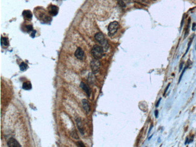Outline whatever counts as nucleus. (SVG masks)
Instances as JSON below:
<instances>
[{
  "label": "nucleus",
  "mask_w": 196,
  "mask_h": 147,
  "mask_svg": "<svg viewBox=\"0 0 196 147\" xmlns=\"http://www.w3.org/2000/svg\"><path fill=\"white\" fill-rule=\"evenodd\" d=\"M95 39L97 41L101 44V46L102 47L104 51H106L109 48V44L107 41V40L105 39L103 34L102 33H97L95 35Z\"/></svg>",
  "instance_id": "f257e3e1"
},
{
  "label": "nucleus",
  "mask_w": 196,
  "mask_h": 147,
  "mask_svg": "<svg viewBox=\"0 0 196 147\" xmlns=\"http://www.w3.org/2000/svg\"><path fill=\"white\" fill-rule=\"evenodd\" d=\"M91 54L94 59L99 60L102 59L104 55V50L101 46L94 45L91 49Z\"/></svg>",
  "instance_id": "f03ea898"
},
{
  "label": "nucleus",
  "mask_w": 196,
  "mask_h": 147,
  "mask_svg": "<svg viewBox=\"0 0 196 147\" xmlns=\"http://www.w3.org/2000/svg\"><path fill=\"white\" fill-rule=\"evenodd\" d=\"M119 28V24L117 21L110 22L108 26V33L109 36H112L116 33Z\"/></svg>",
  "instance_id": "7ed1b4c3"
},
{
  "label": "nucleus",
  "mask_w": 196,
  "mask_h": 147,
  "mask_svg": "<svg viewBox=\"0 0 196 147\" xmlns=\"http://www.w3.org/2000/svg\"><path fill=\"white\" fill-rule=\"evenodd\" d=\"M90 68H91L93 74L98 73L100 68V62L97 59H94L90 62Z\"/></svg>",
  "instance_id": "20e7f679"
},
{
  "label": "nucleus",
  "mask_w": 196,
  "mask_h": 147,
  "mask_svg": "<svg viewBox=\"0 0 196 147\" xmlns=\"http://www.w3.org/2000/svg\"><path fill=\"white\" fill-rule=\"evenodd\" d=\"M75 56L79 60H83L84 57V53L81 48H77L75 52Z\"/></svg>",
  "instance_id": "39448f33"
},
{
  "label": "nucleus",
  "mask_w": 196,
  "mask_h": 147,
  "mask_svg": "<svg viewBox=\"0 0 196 147\" xmlns=\"http://www.w3.org/2000/svg\"><path fill=\"white\" fill-rule=\"evenodd\" d=\"M7 145L9 147H21L18 142L14 138H11L7 142Z\"/></svg>",
  "instance_id": "423d86ee"
},
{
  "label": "nucleus",
  "mask_w": 196,
  "mask_h": 147,
  "mask_svg": "<svg viewBox=\"0 0 196 147\" xmlns=\"http://www.w3.org/2000/svg\"><path fill=\"white\" fill-rule=\"evenodd\" d=\"M59 12V9L57 6H54V5H51V6L49 8V15H51V16H56L57 15Z\"/></svg>",
  "instance_id": "0eeeda50"
},
{
  "label": "nucleus",
  "mask_w": 196,
  "mask_h": 147,
  "mask_svg": "<svg viewBox=\"0 0 196 147\" xmlns=\"http://www.w3.org/2000/svg\"><path fill=\"white\" fill-rule=\"evenodd\" d=\"M80 88H81L84 91V92H86V94L88 96V97H89L90 95V92H90V89L89 86L83 82H81V83H80Z\"/></svg>",
  "instance_id": "6e6552de"
},
{
  "label": "nucleus",
  "mask_w": 196,
  "mask_h": 147,
  "mask_svg": "<svg viewBox=\"0 0 196 147\" xmlns=\"http://www.w3.org/2000/svg\"><path fill=\"white\" fill-rule=\"evenodd\" d=\"M82 105L83 108L86 114H89L90 112V105L88 103V101L86 100H82Z\"/></svg>",
  "instance_id": "1a4fd4ad"
},
{
  "label": "nucleus",
  "mask_w": 196,
  "mask_h": 147,
  "mask_svg": "<svg viewBox=\"0 0 196 147\" xmlns=\"http://www.w3.org/2000/svg\"><path fill=\"white\" fill-rule=\"evenodd\" d=\"M22 15L25 18L28 20V21H31L33 17L32 13L30 11H24L22 12Z\"/></svg>",
  "instance_id": "9d476101"
},
{
  "label": "nucleus",
  "mask_w": 196,
  "mask_h": 147,
  "mask_svg": "<svg viewBox=\"0 0 196 147\" xmlns=\"http://www.w3.org/2000/svg\"><path fill=\"white\" fill-rule=\"evenodd\" d=\"M77 127L79 129V131H80V133H81L82 134H84V129H83V127L82 125L81 120H80V118H78L77 119Z\"/></svg>",
  "instance_id": "9b49d317"
},
{
  "label": "nucleus",
  "mask_w": 196,
  "mask_h": 147,
  "mask_svg": "<svg viewBox=\"0 0 196 147\" xmlns=\"http://www.w3.org/2000/svg\"><path fill=\"white\" fill-rule=\"evenodd\" d=\"M32 88V86L31 83L30 82H24L22 84V89L24 90H30Z\"/></svg>",
  "instance_id": "f8f14e48"
},
{
  "label": "nucleus",
  "mask_w": 196,
  "mask_h": 147,
  "mask_svg": "<svg viewBox=\"0 0 196 147\" xmlns=\"http://www.w3.org/2000/svg\"><path fill=\"white\" fill-rule=\"evenodd\" d=\"M19 68H20V69H21V71H26L27 69L28 65L26 63L22 62L21 63V65H19Z\"/></svg>",
  "instance_id": "ddd939ff"
},
{
  "label": "nucleus",
  "mask_w": 196,
  "mask_h": 147,
  "mask_svg": "<svg viewBox=\"0 0 196 147\" xmlns=\"http://www.w3.org/2000/svg\"><path fill=\"white\" fill-rule=\"evenodd\" d=\"M1 43L2 45H4V46H8L9 45V41H8V39L6 38H1Z\"/></svg>",
  "instance_id": "4468645a"
},
{
  "label": "nucleus",
  "mask_w": 196,
  "mask_h": 147,
  "mask_svg": "<svg viewBox=\"0 0 196 147\" xmlns=\"http://www.w3.org/2000/svg\"><path fill=\"white\" fill-rule=\"evenodd\" d=\"M26 28H27V30L28 32H29L30 31H33V26L32 25H27V26H26Z\"/></svg>",
  "instance_id": "2eb2a0df"
},
{
  "label": "nucleus",
  "mask_w": 196,
  "mask_h": 147,
  "mask_svg": "<svg viewBox=\"0 0 196 147\" xmlns=\"http://www.w3.org/2000/svg\"><path fill=\"white\" fill-rule=\"evenodd\" d=\"M186 68H185L183 69V72H182V74H181V75H180V78H179V83H180V81H181V80H182V76H183V74H184V73H185V71Z\"/></svg>",
  "instance_id": "dca6fc26"
},
{
  "label": "nucleus",
  "mask_w": 196,
  "mask_h": 147,
  "mask_svg": "<svg viewBox=\"0 0 196 147\" xmlns=\"http://www.w3.org/2000/svg\"><path fill=\"white\" fill-rule=\"evenodd\" d=\"M192 40H193V39H191V40H190V42H189V44H188V48H187V51H186V53H185V54H187V52L188 51V50H189V47H190V46H191V42H192Z\"/></svg>",
  "instance_id": "f3484780"
},
{
  "label": "nucleus",
  "mask_w": 196,
  "mask_h": 147,
  "mask_svg": "<svg viewBox=\"0 0 196 147\" xmlns=\"http://www.w3.org/2000/svg\"><path fill=\"white\" fill-rule=\"evenodd\" d=\"M170 83L168 84V85L167 86V88H166V89H165V91H164V96L166 94V93H167V90H168V88H169V87H170Z\"/></svg>",
  "instance_id": "a211bd4d"
},
{
  "label": "nucleus",
  "mask_w": 196,
  "mask_h": 147,
  "mask_svg": "<svg viewBox=\"0 0 196 147\" xmlns=\"http://www.w3.org/2000/svg\"><path fill=\"white\" fill-rule=\"evenodd\" d=\"M160 101H161V98H160L159 100L158 101V102H157L156 104V107H159V104H160Z\"/></svg>",
  "instance_id": "6ab92c4d"
},
{
  "label": "nucleus",
  "mask_w": 196,
  "mask_h": 147,
  "mask_svg": "<svg viewBox=\"0 0 196 147\" xmlns=\"http://www.w3.org/2000/svg\"><path fill=\"white\" fill-rule=\"evenodd\" d=\"M154 115H155L156 118H157L158 117V115H159V112H158V111L157 110L154 111Z\"/></svg>",
  "instance_id": "aec40b11"
},
{
  "label": "nucleus",
  "mask_w": 196,
  "mask_h": 147,
  "mask_svg": "<svg viewBox=\"0 0 196 147\" xmlns=\"http://www.w3.org/2000/svg\"><path fill=\"white\" fill-rule=\"evenodd\" d=\"M36 31H35V30H33V31H32V34H31V36L32 37V38H34V36H35V33H36Z\"/></svg>",
  "instance_id": "412c9836"
},
{
  "label": "nucleus",
  "mask_w": 196,
  "mask_h": 147,
  "mask_svg": "<svg viewBox=\"0 0 196 147\" xmlns=\"http://www.w3.org/2000/svg\"><path fill=\"white\" fill-rule=\"evenodd\" d=\"M77 144H79V146H83V147H84V144H83L82 142H78Z\"/></svg>",
  "instance_id": "4be33fe9"
},
{
  "label": "nucleus",
  "mask_w": 196,
  "mask_h": 147,
  "mask_svg": "<svg viewBox=\"0 0 196 147\" xmlns=\"http://www.w3.org/2000/svg\"><path fill=\"white\" fill-rule=\"evenodd\" d=\"M153 129V125H151V127H150V129H149V130H148V134H150V131H151V130H152V129Z\"/></svg>",
  "instance_id": "5701e85b"
},
{
  "label": "nucleus",
  "mask_w": 196,
  "mask_h": 147,
  "mask_svg": "<svg viewBox=\"0 0 196 147\" xmlns=\"http://www.w3.org/2000/svg\"><path fill=\"white\" fill-rule=\"evenodd\" d=\"M182 65H183V63H181L180 66V71L182 70Z\"/></svg>",
  "instance_id": "b1692460"
},
{
  "label": "nucleus",
  "mask_w": 196,
  "mask_h": 147,
  "mask_svg": "<svg viewBox=\"0 0 196 147\" xmlns=\"http://www.w3.org/2000/svg\"><path fill=\"white\" fill-rule=\"evenodd\" d=\"M195 24H193V30H195Z\"/></svg>",
  "instance_id": "393cba45"
}]
</instances>
